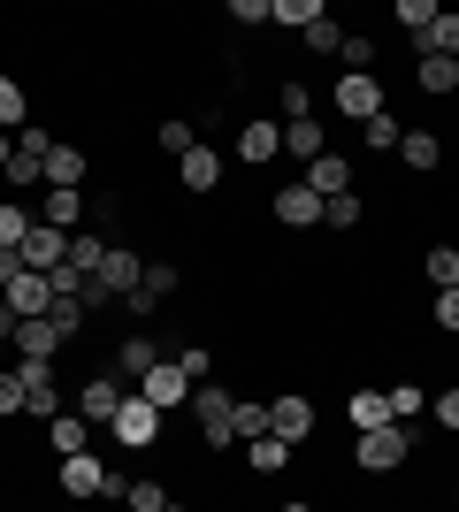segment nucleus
Listing matches in <instances>:
<instances>
[{"instance_id":"nucleus-1","label":"nucleus","mask_w":459,"mask_h":512,"mask_svg":"<svg viewBox=\"0 0 459 512\" xmlns=\"http://www.w3.org/2000/svg\"><path fill=\"white\" fill-rule=\"evenodd\" d=\"M54 490H62L69 505H123L131 474H115L100 451H69V459H54Z\"/></svg>"},{"instance_id":"nucleus-2","label":"nucleus","mask_w":459,"mask_h":512,"mask_svg":"<svg viewBox=\"0 0 459 512\" xmlns=\"http://www.w3.org/2000/svg\"><path fill=\"white\" fill-rule=\"evenodd\" d=\"M414 451H421V428L383 421V428H368V436H352V467H360V474H398Z\"/></svg>"},{"instance_id":"nucleus-3","label":"nucleus","mask_w":459,"mask_h":512,"mask_svg":"<svg viewBox=\"0 0 459 512\" xmlns=\"http://www.w3.org/2000/svg\"><path fill=\"white\" fill-rule=\"evenodd\" d=\"M230 406H238V390L222 383V375H215V383H199V390H192V421H199V451H230V444H238V436H230Z\"/></svg>"},{"instance_id":"nucleus-4","label":"nucleus","mask_w":459,"mask_h":512,"mask_svg":"<svg viewBox=\"0 0 459 512\" xmlns=\"http://www.w3.org/2000/svg\"><path fill=\"white\" fill-rule=\"evenodd\" d=\"M46 146H54V130H46V123L16 130V146H8V169H0V184H8V192H39V184H46Z\"/></svg>"},{"instance_id":"nucleus-5","label":"nucleus","mask_w":459,"mask_h":512,"mask_svg":"<svg viewBox=\"0 0 459 512\" xmlns=\"http://www.w3.org/2000/svg\"><path fill=\"white\" fill-rule=\"evenodd\" d=\"M161 421H169V413L161 406H146V398H123V406H115V421H108V444H123V451H161Z\"/></svg>"},{"instance_id":"nucleus-6","label":"nucleus","mask_w":459,"mask_h":512,"mask_svg":"<svg viewBox=\"0 0 459 512\" xmlns=\"http://www.w3.org/2000/svg\"><path fill=\"white\" fill-rule=\"evenodd\" d=\"M383 107H391L383 77H352V69H337V85H329V115H345V123H375Z\"/></svg>"},{"instance_id":"nucleus-7","label":"nucleus","mask_w":459,"mask_h":512,"mask_svg":"<svg viewBox=\"0 0 459 512\" xmlns=\"http://www.w3.org/2000/svg\"><path fill=\"white\" fill-rule=\"evenodd\" d=\"M314 428H322V413H314L306 390H276V398H268V436H284L291 451H306V444H314Z\"/></svg>"},{"instance_id":"nucleus-8","label":"nucleus","mask_w":459,"mask_h":512,"mask_svg":"<svg viewBox=\"0 0 459 512\" xmlns=\"http://www.w3.org/2000/svg\"><path fill=\"white\" fill-rule=\"evenodd\" d=\"M123 398H131V383H123V375H115V367H92L85 383H77V398H69V413H85L92 428H108V421H115V406H123Z\"/></svg>"},{"instance_id":"nucleus-9","label":"nucleus","mask_w":459,"mask_h":512,"mask_svg":"<svg viewBox=\"0 0 459 512\" xmlns=\"http://www.w3.org/2000/svg\"><path fill=\"white\" fill-rule=\"evenodd\" d=\"M138 398H146V406H161V413H176V406H192V375H184V367L176 360H153L146 375H138Z\"/></svg>"},{"instance_id":"nucleus-10","label":"nucleus","mask_w":459,"mask_h":512,"mask_svg":"<svg viewBox=\"0 0 459 512\" xmlns=\"http://www.w3.org/2000/svg\"><path fill=\"white\" fill-rule=\"evenodd\" d=\"M276 153H284V123H276V115H245L238 123V161L245 169H268Z\"/></svg>"},{"instance_id":"nucleus-11","label":"nucleus","mask_w":459,"mask_h":512,"mask_svg":"<svg viewBox=\"0 0 459 512\" xmlns=\"http://www.w3.org/2000/svg\"><path fill=\"white\" fill-rule=\"evenodd\" d=\"M85 176H92V153L85 146H69V138L46 146V192H85Z\"/></svg>"},{"instance_id":"nucleus-12","label":"nucleus","mask_w":459,"mask_h":512,"mask_svg":"<svg viewBox=\"0 0 459 512\" xmlns=\"http://www.w3.org/2000/svg\"><path fill=\"white\" fill-rule=\"evenodd\" d=\"M176 184L192 199H207V192H222V146H192L184 161H176Z\"/></svg>"},{"instance_id":"nucleus-13","label":"nucleus","mask_w":459,"mask_h":512,"mask_svg":"<svg viewBox=\"0 0 459 512\" xmlns=\"http://www.w3.org/2000/svg\"><path fill=\"white\" fill-rule=\"evenodd\" d=\"M322 207H329V199H314L306 184H284V192L268 199V214H276L284 230H322Z\"/></svg>"},{"instance_id":"nucleus-14","label":"nucleus","mask_w":459,"mask_h":512,"mask_svg":"<svg viewBox=\"0 0 459 512\" xmlns=\"http://www.w3.org/2000/svg\"><path fill=\"white\" fill-rule=\"evenodd\" d=\"M299 184H306L314 199H345V192H352V161H345L337 146H329L322 161H306V176H299Z\"/></svg>"},{"instance_id":"nucleus-15","label":"nucleus","mask_w":459,"mask_h":512,"mask_svg":"<svg viewBox=\"0 0 459 512\" xmlns=\"http://www.w3.org/2000/svg\"><path fill=\"white\" fill-rule=\"evenodd\" d=\"M62 260H69V237L46 230V222H31V237H23V268H31V276H54Z\"/></svg>"},{"instance_id":"nucleus-16","label":"nucleus","mask_w":459,"mask_h":512,"mask_svg":"<svg viewBox=\"0 0 459 512\" xmlns=\"http://www.w3.org/2000/svg\"><path fill=\"white\" fill-rule=\"evenodd\" d=\"M62 352H69V337L46 314L39 321H16V360H62Z\"/></svg>"},{"instance_id":"nucleus-17","label":"nucleus","mask_w":459,"mask_h":512,"mask_svg":"<svg viewBox=\"0 0 459 512\" xmlns=\"http://www.w3.org/2000/svg\"><path fill=\"white\" fill-rule=\"evenodd\" d=\"M0 299H8V314H16V321H39L46 306H54V283H46V276H31V268H23V276L8 283Z\"/></svg>"},{"instance_id":"nucleus-18","label":"nucleus","mask_w":459,"mask_h":512,"mask_svg":"<svg viewBox=\"0 0 459 512\" xmlns=\"http://www.w3.org/2000/svg\"><path fill=\"white\" fill-rule=\"evenodd\" d=\"M398 169H414V176L444 169V138H437V130H414V123H406V138H398Z\"/></svg>"},{"instance_id":"nucleus-19","label":"nucleus","mask_w":459,"mask_h":512,"mask_svg":"<svg viewBox=\"0 0 459 512\" xmlns=\"http://www.w3.org/2000/svg\"><path fill=\"white\" fill-rule=\"evenodd\" d=\"M398 138H406V115H398V107H383L375 123H360V153H375V161H398Z\"/></svg>"},{"instance_id":"nucleus-20","label":"nucleus","mask_w":459,"mask_h":512,"mask_svg":"<svg viewBox=\"0 0 459 512\" xmlns=\"http://www.w3.org/2000/svg\"><path fill=\"white\" fill-rule=\"evenodd\" d=\"M85 214H92V199H85V192H46L39 222H46V230H62V237H77V230H85Z\"/></svg>"},{"instance_id":"nucleus-21","label":"nucleus","mask_w":459,"mask_h":512,"mask_svg":"<svg viewBox=\"0 0 459 512\" xmlns=\"http://www.w3.org/2000/svg\"><path fill=\"white\" fill-rule=\"evenodd\" d=\"M414 92L452 100V92H459V62H444V54H414Z\"/></svg>"},{"instance_id":"nucleus-22","label":"nucleus","mask_w":459,"mask_h":512,"mask_svg":"<svg viewBox=\"0 0 459 512\" xmlns=\"http://www.w3.org/2000/svg\"><path fill=\"white\" fill-rule=\"evenodd\" d=\"M391 421V398L383 390H345V428L352 436H368V428H383Z\"/></svg>"},{"instance_id":"nucleus-23","label":"nucleus","mask_w":459,"mask_h":512,"mask_svg":"<svg viewBox=\"0 0 459 512\" xmlns=\"http://www.w3.org/2000/svg\"><path fill=\"white\" fill-rule=\"evenodd\" d=\"M153 360H161V344H153L146 329H131V337L115 344V360H108V367H115V375H123V383H138V375H146Z\"/></svg>"},{"instance_id":"nucleus-24","label":"nucleus","mask_w":459,"mask_h":512,"mask_svg":"<svg viewBox=\"0 0 459 512\" xmlns=\"http://www.w3.org/2000/svg\"><path fill=\"white\" fill-rule=\"evenodd\" d=\"M421 283H429V291H459V245L452 237H437V245L421 253Z\"/></svg>"},{"instance_id":"nucleus-25","label":"nucleus","mask_w":459,"mask_h":512,"mask_svg":"<svg viewBox=\"0 0 459 512\" xmlns=\"http://www.w3.org/2000/svg\"><path fill=\"white\" fill-rule=\"evenodd\" d=\"M414 54H444V62H459V8H437V23L414 39Z\"/></svg>"},{"instance_id":"nucleus-26","label":"nucleus","mask_w":459,"mask_h":512,"mask_svg":"<svg viewBox=\"0 0 459 512\" xmlns=\"http://www.w3.org/2000/svg\"><path fill=\"white\" fill-rule=\"evenodd\" d=\"M46 444H54V459L92 451V421H85V413H62V421H46Z\"/></svg>"},{"instance_id":"nucleus-27","label":"nucleus","mask_w":459,"mask_h":512,"mask_svg":"<svg viewBox=\"0 0 459 512\" xmlns=\"http://www.w3.org/2000/svg\"><path fill=\"white\" fill-rule=\"evenodd\" d=\"M284 153H291V161H322V153H329V130L314 123V115H306V123H284Z\"/></svg>"},{"instance_id":"nucleus-28","label":"nucleus","mask_w":459,"mask_h":512,"mask_svg":"<svg viewBox=\"0 0 459 512\" xmlns=\"http://www.w3.org/2000/svg\"><path fill=\"white\" fill-rule=\"evenodd\" d=\"M383 398H391V421H406V428H421V413H429V390L406 375V383H383Z\"/></svg>"},{"instance_id":"nucleus-29","label":"nucleus","mask_w":459,"mask_h":512,"mask_svg":"<svg viewBox=\"0 0 459 512\" xmlns=\"http://www.w3.org/2000/svg\"><path fill=\"white\" fill-rule=\"evenodd\" d=\"M329 16V0H268V23H284V31H314Z\"/></svg>"},{"instance_id":"nucleus-30","label":"nucleus","mask_w":459,"mask_h":512,"mask_svg":"<svg viewBox=\"0 0 459 512\" xmlns=\"http://www.w3.org/2000/svg\"><path fill=\"white\" fill-rule=\"evenodd\" d=\"M291 459H299V451H291L284 436H253V444H245V467H253V474H284Z\"/></svg>"},{"instance_id":"nucleus-31","label":"nucleus","mask_w":459,"mask_h":512,"mask_svg":"<svg viewBox=\"0 0 459 512\" xmlns=\"http://www.w3.org/2000/svg\"><path fill=\"white\" fill-rule=\"evenodd\" d=\"M360 222H368V199H360V184H352L345 199H329V207H322V230H337V237H352Z\"/></svg>"},{"instance_id":"nucleus-32","label":"nucleus","mask_w":459,"mask_h":512,"mask_svg":"<svg viewBox=\"0 0 459 512\" xmlns=\"http://www.w3.org/2000/svg\"><path fill=\"white\" fill-rule=\"evenodd\" d=\"M0 130H8V138L31 130V92H23L16 77H0Z\"/></svg>"},{"instance_id":"nucleus-33","label":"nucleus","mask_w":459,"mask_h":512,"mask_svg":"<svg viewBox=\"0 0 459 512\" xmlns=\"http://www.w3.org/2000/svg\"><path fill=\"white\" fill-rule=\"evenodd\" d=\"M314 115V92H306V77H284L276 85V123H306Z\"/></svg>"},{"instance_id":"nucleus-34","label":"nucleus","mask_w":459,"mask_h":512,"mask_svg":"<svg viewBox=\"0 0 459 512\" xmlns=\"http://www.w3.org/2000/svg\"><path fill=\"white\" fill-rule=\"evenodd\" d=\"M230 436H238V444L268 436V398H238V406H230Z\"/></svg>"},{"instance_id":"nucleus-35","label":"nucleus","mask_w":459,"mask_h":512,"mask_svg":"<svg viewBox=\"0 0 459 512\" xmlns=\"http://www.w3.org/2000/svg\"><path fill=\"white\" fill-rule=\"evenodd\" d=\"M176 283H184V268H176V260H146V283H138V291H146L153 306H169Z\"/></svg>"},{"instance_id":"nucleus-36","label":"nucleus","mask_w":459,"mask_h":512,"mask_svg":"<svg viewBox=\"0 0 459 512\" xmlns=\"http://www.w3.org/2000/svg\"><path fill=\"white\" fill-rule=\"evenodd\" d=\"M391 23L406 31V39H421V31L437 23V0H391Z\"/></svg>"},{"instance_id":"nucleus-37","label":"nucleus","mask_w":459,"mask_h":512,"mask_svg":"<svg viewBox=\"0 0 459 512\" xmlns=\"http://www.w3.org/2000/svg\"><path fill=\"white\" fill-rule=\"evenodd\" d=\"M123 505H131V512H161V505H169V482H153V474H131Z\"/></svg>"},{"instance_id":"nucleus-38","label":"nucleus","mask_w":459,"mask_h":512,"mask_svg":"<svg viewBox=\"0 0 459 512\" xmlns=\"http://www.w3.org/2000/svg\"><path fill=\"white\" fill-rule=\"evenodd\" d=\"M299 46H306V54H345V23H337V16H322L314 31H299Z\"/></svg>"},{"instance_id":"nucleus-39","label":"nucleus","mask_w":459,"mask_h":512,"mask_svg":"<svg viewBox=\"0 0 459 512\" xmlns=\"http://www.w3.org/2000/svg\"><path fill=\"white\" fill-rule=\"evenodd\" d=\"M31 222H39V214L23 207V199H16V207H0V245H8V253H23V237H31Z\"/></svg>"},{"instance_id":"nucleus-40","label":"nucleus","mask_w":459,"mask_h":512,"mask_svg":"<svg viewBox=\"0 0 459 512\" xmlns=\"http://www.w3.org/2000/svg\"><path fill=\"white\" fill-rule=\"evenodd\" d=\"M153 138H161V146H169V153H176V161H184V153H192V146H199V123H192V115H169V123L153 130Z\"/></svg>"},{"instance_id":"nucleus-41","label":"nucleus","mask_w":459,"mask_h":512,"mask_svg":"<svg viewBox=\"0 0 459 512\" xmlns=\"http://www.w3.org/2000/svg\"><path fill=\"white\" fill-rule=\"evenodd\" d=\"M176 367L192 375V390H199V383H215V344H184V352H176Z\"/></svg>"},{"instance_id":"nucleus-42","label":"nucleus","mask_w":459,"mask_h":512,"mask_svg":"<svg viewBox=\"0 0 459 512\" xmlns=\"http://www.w3.org/2000/svg\"><path fill=\"white\" fill-rule=\"evenodd\" d=\"M429 421H437L444 436H459V383L452 390H429Z\"/></svg>"},{"instance_id":"nucleus-43","label":"nucleus","mask_w":459,"mask_h":512,"mask_svg":"<svg viewBox=\"0 0 459 512\" xmlns=\"http://www.w3.org/2000/svg\"><path fill=\"white\" fill-rule=\"evenodd\" d=\"M429 321H437V337H459V291H437V299H429Z\"/></svg>"},{"instance_id":"nucleus-44","label":"nucleus","mask_w":459,"mask_h":512,"mask_svg":"<svg viewBox=\"0 0 459 512\" xmlns=\"http://www.w3.org/2000/svg\"><path fill=\"white\" fill-rule=\"evenodd\" d=\"M0 421H23V383H16V367H0Z\"/></svg>"},{"instance_id":"nucleus-45","label":"nucleus","mask_w":459,"mask_h":512,"mask_svg":"<svg viewBox=\"0 0 459 512\" xmlns=\"http://www.w3.org/2000/svg\"><path fill=\"white\" fill-rule=\"evenodd\" d=\"M230 23H238V31H261V23H268V0H230Z\"/></svg>"},{"instance_id":"nucleus-46","label":"nucleus","mask_w":459,"mask_h":512,"mask_svg":"<svg viewBox=\"0 0 459 512\" xmlns=\"http://www.w3.org/2000/svg\"><path fill=\"white\" fill-rule=\"evenodd\" d=\"M16 276H23V253H8V245H0V291H8Z\"/></svg>"},{"instance_id":"nucleus-47","label":"nucleus","mask_w":459,"mask_h":512,"mask_svg":"<svg viewBox=\"0 0 459 512\" xmlns=\"http://www.w3.org/2000/svg\"><path fill=\"white\" fill-rule=\"evenodd\" d=\"M276 512H314V505H306V497H284V505H276Z\"/></svg>"},{"instance_id":"nucleus-48","label":"nucleus","mask_w":459,"mask_h":512,"mask_svg":"<svg viewBox=\"0 0 459 512\" xmlns=\"http://www.w3.org/2000/svg\"><path fill=\"white\" fill-rule=\"evenodd\" d=\"M8 146H16V138H8V130H0V169H8Z\"/></svg>"},{"instance_id":"nucleus-49","label":"nucleus","mask_w":459,"mask_h":512,"mask_svg":"<svg viewBox=\"0 0 459 512\" xmlns=\"http://www.w3.org/2000/svg\"><path fill=\"white\" fill-rule=\"evenodd\" d=\"M8 344H16V337H0V367H8Z\"/></svg>"},{"instance_id":"nucleus-50","label":"nucleus","mask_w":459,"mask_h":512,"mask_svg":"<svg viewBox=\"0 0 459 512\" xmlns=\"http://www.w3.org/2000/svg\"><path fill=\"white\" fill-rule=\"evenodd\" d=\"M161 512H192V505H176V497H169V505H161Z\"/></svg>"},{"instance_id":"nucleus-51","label":"nucleus","mask_w":459,"mask_h":512,"mask_svg":"<svg viewBox=\"0 0 459 512\" xmlns=\"http://www.w3.org/2000/svg\"><path fill=\"white\" fill-rule=\"evenodd\" d=\"M452 505H459V482H452Z\"/></svg>"}]
</instances>
